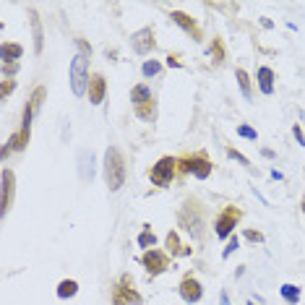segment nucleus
Wrapping results in <instances>:
<instances>
[{
  "label": "nucleus",
  "mask_w": 305,
  "mask_h": 305,
  "mask_svg": "<svg viewBox=\"0 0 305 305\" xmlns=\"http://www.w3.org/2000/svg\"><path fill=\"white\" fill-rule=\"evenodd\" d=\"M24 55V47L16 42H3L0 44V60L3 63H19V58Z\"/></svg>",
  "instance_id": "nucleus-15"
},
{
  "label": "nucleus",
  "mask_w": 305,
  "mask_h": 305,
  "mask_svg": "<svg viewBox=\"0 0 305 305\" xmlns=\"http://www.w3.org/2000/svg\"><path fill=\"white\" fill-rule=\"evenodd\" d=\"M55 292H58V297H63V300H68V297H73L76 292H79V282H76V279H63V282L58 285V289H55Z\"/></svg>",
  "instance_id": "nucleus-20"
},
{
  "label": "nucleus",
  "mask_w": 305,
  "mask_h": 305,
  "mask_svg": "<svg viewBox=\"0 0 305 305\" xmlns=\"http://www.w3.org/2000/svg\"><path fill=\"white\" fill-rule=\"evenodd\" d=\"M76 44H79L81 55H86V58H91V47H89V42H86V40H81V37H76Z\"/></svg>",
  "instance_id": "nucleus-31"
},
{
  "label": "nucleus",
  "mask_w": 305,
  "mask_h": 305,
  "mask_svg": "<svg viewBox=\"0 0 305 305\" xmlns=\"http://www.w3.org/2000/svg\"><path fill=\"white\" fill-rule=\"evenodd\" d=\"M178 219L185 230L193 235V240H206V222H203V209L196 203V198H188L185 206L178 211Z\"/></svg>",
  "instance_id": "nucleus-1"
},
{
  "label": "nucleus",
  "mask_w": 305,
  "mask_h": 305,
  "mask_svg": "<svg viewBox=\"0 0 305 305\" xmlns=\"http://www.w3.org/2000/svg\"><path fill=\"white\" fill-rule=\"evenodd\" d=\"M167 63H170L172 68H178V65H183V60H180L178 55H170V58H167Z\"/></svg>",
  "instance_id": "nucleus-35"
},
{
  "label": "nucleus",
  "mask_w": 305,
  "mask_h": 305,
  "mask_svg": "<svg viewBox=\"0 0 305 305\" xmlns=\"http://www.w3.org/2000/svg\"><path fill=\"white\" fill-rule=\"evenodd\" d=\"M175 175H178V159H175V157H162L149 170V180L154 183V185L164 188V185H170V183H172Z\"/></svg>",
  "instance_id": "nucleus-8"
},
{
  "label": "nucleus",
  "mask_w": 305,
  "mask_h": 305,
  "mask_svg": "<svg viewBox=\"0 0 305 305\" xmlns=\"http://www.w3.org/2000/svg\"><path fill=\"white\" fill-rule=\"evenodd\" d=\"M248 305H253V303H248Z\"/></svg>",
  "instance_id": "nucleus-38"
},
{
  "label": "nucleus",
  "mask_w": 305,
  "mask_h": 305,
  "mask_svg": "<svg viewBox=\"0 0 305 305\" xmlns=\"http://www.w3.org/2000/svg\"><path fill=\"white\" fill-rule=\"evenodd\" d=\"M131 102H133V112L139 115L143 123H154L157 118V99L151 94V89L146 83H136L131 89Z\"/></svg>",
  "instance_id": "nucleus-3"
},
{
  "label": "nucleus",
  "mask_w": 305,
  "mask_h": 305,
  "mask_svg": "<svg viewBox=\"0 0 305 305\" xmlns=\"http://www.w3.org/2000/svg\"><path fill=\"white\" fill-rule=\"evenodd\" d=\"M13 89H16V81H13V79H3V81H0V102L8 99L13 94Z\"/></svg>",
  "instance_id": "nucleus-27"
},
{
  "label": "nucleus",
  "mask_w": 305,
  "mask_h": 305,
  "mask_svg": "<svg viewBox=\"0 0 305 305\" xmlns=\"http://www.w3.org/2000/svg\"><path fill=\"white\" fill-rule=\"evenodd\" d=\"M219 305H230V297H227V292L219 295Z\"/></svg>",
  "instance_id": "nucleus-36"
},
{
  "label": "nucleus",
  "mask_w": 305,
  "mask_h": 305,
  "mask_svg": "<svg viewBox=\"0 0 305 305\" xmlns=\"http://www.w3.org/2000/svg\"><path fill=\"white\" fill-rule=\"evenodd\" d=\"M235 250H238V238H230V245H227V248H224V253H222V256L227 258V256H230V253H235Z\"/></svg>",
  "instance_id": "nucleus-34"
},
{
  "label": "nucleus",
  "mask_w": 305,
  "mask_h": 305,
  "mask_svg": "<svg viewBox=\"0 0 305 305\" xmlns=\"http://www.w3.org/2000/svg\"><path fill=\"white\" fill-rule=\"evenodd\" d=\"M89 86V58L86 55H76L71 63V91L76 97L86 94Z\"/></svg>",
  "instance_id": "nucleus-6"
},
{
  "label": "nucleus",
  "mask_w": 305,
  "mask_h": 305,
  "mask_svg": "<svg viewBox=\"0 0 305 305\" xmlns=\"http://www.w3.org/2000/svg\"><path fill=\"white\" fill-rule=\"evenodd\" d=\"M243 238L250 240V243H264V232H258V230H243Z\"/></svg>",
  "instance_id": "nucleus-29"
},
{
  "label": "nucleus",
  "mask_w": 305,
  "mask_h": 305,
  "mask_svg": "<svg viewBox=\"0 0 305 305\" xmlns=\"http://www.w3.org/2000/svg\"><path fill=\"white\" fill-rule=\"evenodd\" d=\"M143 297L139 289H133L131 277H123L112 285V305H141Z\"/></svg>",
  "instance_id": "nucleus-7"
},
{
  "label": "nucleus",
  "mask_w": 305,
  "mask_h": 305,
  "mask_svg": "<svg viewBox=\"0 0 305 305\" xmlns=\"http://www.w3.org/2000/svg\"><path fill=\"white\" fill-rule=\"evenodd\" d=\"M170 19H172L180 29H185V32L193 37L196 42H201V40H203V32H201V26H198L196 21H193V16H188V13H183V11H172V13H170Z\"/></svg>",
  "instance_id": "nucleus-14"
},
{
  "label": "nucleus",
  "mask_w": 305,
  "mask_h": 305,
  "mask_svg": "<svg viewBox=\"0 0 305 305\" xmlns=\"http://www.w3.org/2000/svg\"><path fill=\"white\" fill-rule=\"evenodd\" d=\"M44 94H47V89H44V86H37V89L32 91V97H29V104H32V107H34V112L40 110V104H42Z\"/></svg>",
  "instance_id": "nucleus-26"
},
{
  "label": "nucleus",
  "mask_w": 305,
  "mask_h": 305,
  "mask_svg": "<svg viewBox=\"0 0 305 305\" xmlns=\"http://www.w3.org/2000/svg\"><path fill=\"white\" fill-rule=\"evenodd\" d=\"M86 94H89V102H91V104H102V102H104V97H107V81H104L102 73L89 76Z\"/></svg>",
  "instance_id": "nucleus-13"
},
{
  "label": "nucleus",
  "mask_w": 305,
  "mask_h": 305,
  "mask_svg": "<svg viewBox=\"0 0 305 305\" xmlns=\"http://www.w3.org/2000/svg\"><path fill=\"white\" fill-rule=\"evenodd\" d=\"M19 71V63H3V73H5V79H13V73Z\"/></svg>",
  "instance_id": "nucleus-32"
},
{
  "label": "nucleus",
  "mask_w": 305,
  "mask_h": 305,
  "mask_svg": "<svg viewBox=\"0 0 305 305\" xmlns=\"http://www.w3.org/2000/svg\"><path fill=\"white\" fill-rule=\"evenodd\" d=\"M227 157H230V159H235V162H240L243 167H250V159H248L245 154H240V151H235L232 146L227 149Z\"/></svg>",
  "instance_id": "nucleus-28"
},
{
  "label": "nucleus",
  "mask_w": 305,
  "mask_h": 305,
  "mask_svg": "<svg viewBox=\"0 0 305 305\" xmlns=\"http://www.w3.org/2000/svg\"><path fill=\"white\" fill-rule=\"evenodd\" d=\"M209 52H211V63H214V65L224 63V58H227V50H224V42H222V37H214V40H211V47H209Z\"/></svg>",
  "instance_id": "nucleus-19"
},
{
  "label": "nucleus",
  "mask_w": 305,
  "mask_h": 305,
  "mask_svg": "<svg viewBox=\"0 0 305 305\" xmlns=\"http://www.w3.org/2000/svg\"><path fill=\"white\" fill-rule=\"evenodd\" d=\"M13 196H16V175H13V170H3V175H0V217L11 211Z\"/></svg>",
  "instance_id": "nucleus-9"
},
{
  "label": "nucleus",
  "mask_w": 305,
  "mask_h": 305,
  "mask_svg": "<svg viewBox=\"0 0 305 305\" xmlns=\"http://www.w3.org/2000/svg\"><path fill=\"white\" fill-rule=\"evenodd\" d=\"M164 248H167V253H172V256H190V248H188V245H183L175 230H172V232H167Z\"/></svg>",
  "instance_id": "nucleus-17"
},
{
  "label": "nucleus",
  "mask_w": 305,
  "mask_h": 305,
  "mask_svg": "<svg viewBox=\"0 0 305 305\" xmlns=\"http://www.w3.org/2000/svg\"><path fill=\"white\" fill-rule=\"evenodd\" d=\"M180 297L185 303H198L203 297V287H201V282H198L193 274H188V277H183L180 279Z\"/></svg>",
  "instance_id": "nucleus-11"
},
{
  "label": "nucleus",
  "mask_w": 305,
  "mask_h": 305,
  "mask_svg": "<svg viewBox=\"0 0 305 305\" xmlns=\"http://www.w3.org/2000/svg\"><path fill=\"white\" fill-rule=\"evenodd\" d=\"M104 180L110 190H120L125 185V159L118 146H110L104 154Z\"/></svg>",
  "instance_id": "nucleus-2"
},
{
  "label": "nucleus",
  "mask_w": 305,
  "mask_h": 305,
  "mask_svg": "<svg viewBox=\"0 0 305 305\" xmlns=\"http://www.w3.org/2000/svg\"><path fill=\"white\" fill-rule=\"evenodd\" d=\"M235 79H238L240 89H243V94H245V99L250 102V99H253V91H250V79H248V73L243 71V68H238V71H235Z\"/></svg>",
  "instance_id": "nucleus-23"
},
{
  "label": "nucleus",
  "mask_w": 305,
  "mask_h": 305,
  "mask_svg": "<svg viewBox=\"0 0 305 305\" xmlns=\"http://www.w3.org/2000/svg\"><path fill=\"white\" fill-rule=\"evenodd\" d=\"M141 73L146 76V79H151V76H159V73H162V60H146V63L141 65Z\"/></svg>",
  "instance_id": "nucleus-24"
},
{
  "label": "nucleus",
  "mask_w": 305,
  "mask_h": 305,
  "mask_svg": "<svg viewBox=\"0 0 305 305\" xmlns=\"http://www.w3.org/2000/svg\"><path fill=\"white\" fill-rule=\"evenodd\" d=\"M131 44H133V52H139V55H149V52L157 47L154 29L146 26V29H141V32H136V34L131 37Z\"/></svg>",
  "instance_id": "nucleus-12"
},
{
  "label": "nucleus",
  "mask_w": 305,
  "mask_h": 305,
  "mask_svg": "<svg viewBox=\"0 0 305 305\" xmlns=\"http://www.w3.org/2000/svg\"><path fill=\"white\" fill-rule=\"evenodd\" d=\"M178 172L180 175H196V178H209L211 175V159L203 154V151H196V154H183L178 159Z\"/></svg>",
  "instance_id": "nucleus-4"
},
{
  "label": "nucleus",
  "mask_w": 305,
  "mask_h": 305,
  "mask_svg": "<svg viewBox=\"0 0 305 305\" xmlns=\"http://www.w3.org/2000/svg\"><path fill=\"white\" fill-rule=\"evenodd\" d=\"M292 136L297 139V143H300V146H305V133H303L300 125H292Z\"/></svg>",
  "instance_id": "nucleus-33"
},
{
  "label": "nucleus",
  "mask_w": 305,
  "mask_h": 305,
  "mask_svg": "<svg viewBox=\"0 0 305 305\" xmlns=\"http://www.w3.org/2000/svg\"><path fill=\"white\" fill-rule=\"evenodd\" d=\"M151 245H157V238L149 227H143V232L139 235V248H151Z\"/></svg>",
  "instance_id": "nucleus-25"
},
{
  "label": "nucleus",
  "mask_w": 305,
  "mask_h": 305,
  "mask_svg": "<svg viewBox=\"0 0 305 305\" xmlns=\"http://www.w3.org/2000/svg\"><path fill=\"white\" fill-rule=\"evenodd\" d=\"M91 162H94V154L89 149H81L79 151V172H81L83 183H91Z\"/></svg>",
  "instance_id": "nucleus-18"
},
{
  "label": "nucleus",
  "mask_w": 305,
  "mask_h": 305,
  "mask_svg": "<svg viewBox=\"0 0 305 305\" xmlns=\"http://www.w3.org/2000/svg\"><path fill=\"white\" fill-rule=\"evenodd\" d=\"M300 206H303V214H305V198H303V203H300Z\"/></svg>",
  "instance_id": "nucleus-37"
},
{
  "label": "nucleus",
  "mask_w": 305,
  "mask_h": 305,
  "mask_svg": "<svg viewBox=\"0 0 305 305\" xmlns=\"http://www.w3.org/2000/svg\"><path fill=\"white\" fill-rule=\"evenodd\" d=\"M240 219H243V209L240 206H232V203H230V206H222V211H219V217H217V222H214L217 238L219 240H227Z\"/></svg>",
  "instance_id": "nucleus-5"
},
{
  "label": "nucleus",
  "mask_w": 305,
  "mask_h": 305,
  "mask_svg": "<svg viewBox=\"0 0 305 305\" xmlns=\"http://www.w3.org/2000/svg\"><path fill=\"white\" fill-rule=\"evenodd\" d=\"M141 264L151 277H157V274L170 269V256H167L162 248H151V250H146V253L141 256Z\"/></svg>",
  "instance_id": "nucleus-10"
},
{
  "label": "nucleus",
  "mask_w": 305,
  "mask_h": 305,
  "mask_svg": "<svg viewBox=\"0 0 305 305\" xmlns=\"http://www.w3.org/2000/svg\"><path fill=\"white\" fill-rule=\"evenodd\" d=\"M238 133H240V136H245V139H250V141H256V139H258V133H256L250 125H238Z\"/></svg>",
  "instance_id": "nucleus-30"
},
{
  "label": "nucleus",
  "mask_w": 305,
  "mask_h": 305,
  "mask_svg": "<svg viewBox=\"0 0 305 305\" xmlns=\"http://www.w3.org/2000/svg\"><path fill=\"white\" fill-rule=\"evenodd\" d=\"M279 292H282V297H285L289 305H297V303H300V287H297V285H282Z\"/></svg>",
  "instance_id": "nucleus-21"
},
{
  "label": "nucleus",
  "mask_w": 305,
  "mask_h": 305,
  "mask_svg": "<svg viewBox=\"0 0 305 305\" xmlns=\"http://www.w3.org/2000/svg\"><path fill=\"white\" fill-rule=\"evenodd\" d=\"M258 89H261V94H274V71L269 65H261L258 68Z\"/></svg>",
  "instance_id": "nucleus-16"
},
{
  "label": "nucleus",
  "mask_w": 305,
  "mask_h": 305,
  "mask_svg": "<svg viewBox=\"0 0 305 305\" xmlns=\"http://www.w3.org/2000/svg\"><path fill=\"white\" fill-rule=\"evenodd\" d=\"M29 16H32V29H34V50L42 52V24H40V16H37V11H29Z\"/></svg>",
  "instance_id": "nucleus-22"
}]
</instances>
